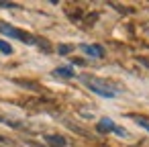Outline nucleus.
<instances>
[{
  "label": "nucleus",
  "mask_w": 149,
  "mask_h": 147,
  "mask_svg": "<svg viewBox=\"0 0 149 147\" xmlns=\"http://www.w3.org/2000/svg\"><path fill=\"white\" fill-rule=\"evenodd\" d=\"M0 33H4V35H8V37H15V39H23L25 43H35V37H31L29 33H23V31H19V29H13V27H8V25H0Z\"/></svg>",
  "instance_id": "obj_2"
},
{
  "label": "nucleus",
  "mask_w": 149,
  "mask_h": 147,
  "mask_svg": "<svg viewBox=\"0 0 149 147\" xmlns=\"http://www.w3.org/2000/svg\"><path fill=\"white\" fill-rule=\"evenodd\" d=\"M82 49H84V53H88L92 57H102L104 55V51H102L100 45H82Z\"/></svg>",
  "instance_id": "obj_4"
},
{
  "label": "nucleus",
  "mask_w": 149,
  "mask_h": 147,
  "mask_svg": "<svg viewBox=\"0 0 149 147\" xmlns=\"http://www.w3.org/2000/svg\"><path fill=\"white\" fill-rule=\"evenodd\" d=\"M139 125H141L143 129H147V131H149V123H147V121H143V118H139Z\"/></svg>",
  "instance_id": "obj_9"
},
{
  "label": "nucleus",
  "mask_w": 149,
  "mask_h": 147,
  "mask_svg": "<svg viewBox=\"0 0 149 147\" xmlns=\"http://www.w3.org/2000/svg\"><path fill=\"white\" fill-rule=\"evenodd\" d=\"M98 131L100 133H108V131H114L116 135H127L125 133V129H120V127H116L110 118H102L100 123H98Z\"/></svg>",
  "instance_id": "obj_3"
},
{
  "label": "nucleus",
  "mask_w": 149,
  "mask_h": 147,
  "mask_svg": "<svg viewBox=\"0 0 149 147\" xmlns=\"http://www.w3.org/2000/svg\"><path fill=\"white\" fill-rule=\"evenodd\" d=\"M84 84H86L92 92H96V94H100V96H106V98H112V96L116 94V90H114L110 84H106L104 80H98V78H84Z\"/></svg>",
  "instance_id": "obj_1"
},
{
  "label": "nucleus",
  "mask_w": 149,
  "mask_h": 147,
  "mask_svg": "<svg viewBox=\"0 0 149 147\" xmlns=\"http://www.w3.org/2000/svg\"><path fill=\"white\" fill-rule=\"evenodd\" d=\"M70 49H72V47H70V45H61V47H59V53H68V51H70Z\"/></svg>",
  "instance_id": "obj_8"
},
{
  "label": "nucleus",
  "mask_w": 149,
  "mask_h": 147,
  "mask_svg": "<svg viewBox=\"0 0 149 147\" xmlns=\"http://www.w3.org/2000/svg\"><path fill=\"white\" fill-rule=\"evenodd\" d=\"M0 51H4V53H13V47H10L6 41H2V39H0Z\"/></svg>",
  "instance_id": "obj_7"
},
{
  "label": "nucleus",
  "mask_w": 149,
  "mask_h": 147,
  "mask_svg": "<svg viewBox=\"0 0 149 147\" xmlns=\"http://www.w3.org/2000/svg\"><path fill=\"white\" fill-rule=\"evenodd\" d=\"M55 74H57V76H63V78H72V76H74L72 68H57Z\"/></svg>",
  "instance_id": "obj_6"
},
{
  "label": "nucleus",
  "mask_w": 149,
  "mask_h": 147,
  "mask_svg": "<svg viewBox=\"0 0 149 147\" xmlns=\"http://www.w3.org/2000/svg\"><path fill=\"white\" fill-rule=\"evenodd\" d=\"M45 141H47L51 147H63V145H65V139H63L61 135H47Z\"/></svg>",
  "instance_id": "obj_5"
},
{
  "label": "nucleus",
  "mask_w": 149,
  "mask_h": 147,
  "mask_svg": "<svg viewBox=\"0 0 149 147\" xmlns=\"http://www.w3.org/2000/svg\"><path fill=\"white\" fill-rule=\"evenodd\" d=\"M0 141H2V143H8V139H6V137H0Z\"/></svg>",
  "instance_id": "obj_10"
}]
</instances>
